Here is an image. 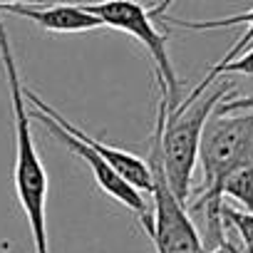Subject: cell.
<instances>
[{"mask_svg": "<svg viewBox=\"0 0 253 253\" xmlns=\"http://www.w3.org/2000/svg\"><path fill=\"white\" fill-rule=\"evenodd\" d=\"M204 181L186 201L189 213L204 218V246L213 251L226 241L223 226V179L238 167H253V97L226 94L204 124L199 142Z\"/></svg>", "mask_w": 253, "mask_h": 253, "instance_id": "6da1fadb", "label": "cell"}, {"mask_svg": "<svg viewBox=\"0 0 253 253\" xmlns=\"http://www.w3.org/2000/svg\"><path fill=\"white\" fill-rule=\"evenodd\" d=\"M0 65L5 70L8 92H10V107H13V126H15V167H13V186L18 204L28 218L33 248L35 253H52L50 238H47V171L40 159V152L33 142V126L30 114L23 94V80L18 70V60L10 45L8 28L0 18Z\"/></svg>", "mask_w": 253, "mask_h": 253, "instance_id": "7a4b0ae2", "label": "cell"}, {"mask_svg": "<svg viewBox=\"0 0 253 253\" xmlns=\"http://www.w3.org/2000/svg\"><path fill=\"white\" fill-rule=\"evenodd\" d=\"M221 80L206 87L196 99L179 102L171 112H167L164 99H159L157 104L162 167L171 191L181 204H186L194 194V169L199 162V142H201L204 124L211 117L213 107L226 94L236 92L233 82H221Z\"/></svg>", "mask_w": 253, "mask_h": 253, "instance_id": "3957f363", "label": "cell"}, {"mask_svg": "<svg viewBox=\"0 0 253 253\" xmlns=\"http://www.w3.org/2000/svg\"><path fill=\"white\" fill-rule=\"evenodd\" d=\"M82 5L92 15H97L104 28L129 35L134 42H139L147 50L157 75L159 99H164L167 112H171L181 102V80L169 57V45H167L169 35L159 30L162 23L152 18L149 8H144L142 0H94V3H82Z\"/></svg>", "mask_w": 253, "mask_h": 253, "instance_id": "277c9868", "label": "cell"}, {"mask_svg": "<svg viewBox=\"0 0 253 253\" xmlns=\"http://www.w3.org/2000/svg\"><path fill=\"white\" fill-rule=\"evenodd\" d=\"M147 167L152 171V233L157 253H209L204 238L186 209L171 191L159 152V119L154 122V134L149 142Z\"/></svg>", "mask_w": 253, "mask_h": 253, "instance_id": "5b68a950", "label": "cell"}, {"mask_svg": "<svg viewBox=\"0 0 253 253\" xmlns=\"http://www.w3.org/2000/svg\"><path fill=\"white\" fill-rule=\"evenodd\" d=\"M25 104H28V102H25ZM28 114H30V119H40V124L45 126V129H47L60 144H65L75 157H80V159L89 167V171H92L97 186H99L109 199H114V201L122 204L124 209H129V211L137 216L139 226L147 231V236L152 233V209H149V204H147V199H144L142 191H137L132 184H126V181L114 171L112 164H107L97 152H92L87 144H82V142L75 139L70 132H65L52 117H47L45 112H40L38 107H30V104H28Z\"/></svg>", "mask_w": 253, "mask_h": 253, "instance_id": "8992f818", "label": "cell"}, {"mask_svg": "<svg viewBox=\"0 0 253 253\" xmlns=\"http://www.w3.org/2000/svg\"><path fill=\"white\" fill-rule=\"evenodd\" d=\"M23 94H25V102H28L30 107H38L40 112H45L47 117H52L65 132H70L75 139H80V142L87 144L92 152H97L107 164H112L114 171H117L126 184H132V186H134L137 191H142V194H152V171H149V167H147L144 159H139V157L132 154V152H124V149H117V147L102 144L97 137H92V134H87L84 129H80L77 124H72L65 114H60L52 104H47L38 92H33V89L25 87V84H23Z\"/></svg>", "mask_w": 253, "mask_h": 253, "instance_id": "52a82bcc", "label": "cell"}, {"mask_svg": "<svg viewBox=\"0 0 253 253\" xmlns=\"http://www.w3.org/2000/svg\"><path fill=\"white\" fill-rule=\"evenodd\" d=\"M10 15L25 18L33 25L47 30V33H92V30H102V20L97 15H92L82 3H52V5H42V3H10L5 8Z\"/></svg>", "mask_w": 253, "mask_h": 253, "instance_id": "ba28073f", "label": "cell"}, {"mask_svg": "<svg viewBox=\"0 0 253 253\" xmlns=\"http://www.w3.org/2000/svg\"><path fill=\"white\" fill-rule=\"evenodd\" d=\"M226 75H246V77H253V47H251V50H243L236 60H231V62H226V65H213V67L204 75V80L189 92V97H181V102L196 99L206 87H211L216 80H221V77H226Z\"/></svg>", "mask_w": 253, "mask_h": 253, "instance_id": "9c48e42d", "label": "cell"}, {"mask_svg": "<svg viewBox=\"0 0 253 253\" xmlns=\"http://www.w3.org/2000/svg\"><path fill=\"white\" fill-rule=\"evenodd\" d=\"M223 199H233L243 211H253V167H238L233 169L221 186Z\"/></svg>", "mask_w": 253, "mask_h": 253, "instance_id": "30bf717a", "label": "cell"}, {"mask_svg": "<svg viewBox=\"0 0 253 253\" xmlns=\"http://www.w3.org/2000/svg\"><path fill=\"white\" fill-rule=\"evenodd\" d=\"M221 216H223V226H231L238 233L241 253H253V211H243L223 204Z\"/></svg>", "mask_w": 253, "mask_h": 253, "instance_id": "8fae6325", "label": "cell"}, {"mask_svg": "<svg viewBox=\"0 0 253 253\" xmlns=\"http://www.w3.org/2000/svg\"><path fill=\"white\" fill-rule=\"evenodd\" d=\"M176 3V0H149V13H152V18H162V15H167L169 13V8Z\"/></svg>", "mask_w": 253, "mask_h": 253, "instance_id": "7c38bea8", "label": "cell"}, {"mask_svg": "<svg viewBox=\"0 0 253 253\" xmlns=\"http://www.w3.org/2000/svg\"><path fill=\"white\" fill-rule=\"evenodd\" d=\"M209 253H241V246H236L233 241H228V238H226L221 246H216V248H213V251H209Z\"/></svg>", "mask_w": 253, "mask_h": 253, "instance_id": "4fadbf2b", "label": "cell"}, {"mask_svg": "<svg viewBox=\"0 0 253 253\" xmlns=\"http://www.w3.org/2000/svg\"><path fill=\"white\" fill-rule=\"evenodd\" d=\"M10 3H45V0H0V8H5Z\"/></svg>", "mask_w": 253, "mask_h": 253, "instance_id": "5bb4252c", "label": "cell"}, {"mask_svg": "<svg viewBox=\"0 0 253 253\" xmlns=\"http://www.w3.org/2000/svg\"><path fill=\"white\" fill-rule=\"evenodd\" d=\"M65 3H94V0H65Z\"/></svg>", "mask_w": 253, "mask_h": 253, "instance_id": "9a60e30c", "label": "cell"}]
</instances>
